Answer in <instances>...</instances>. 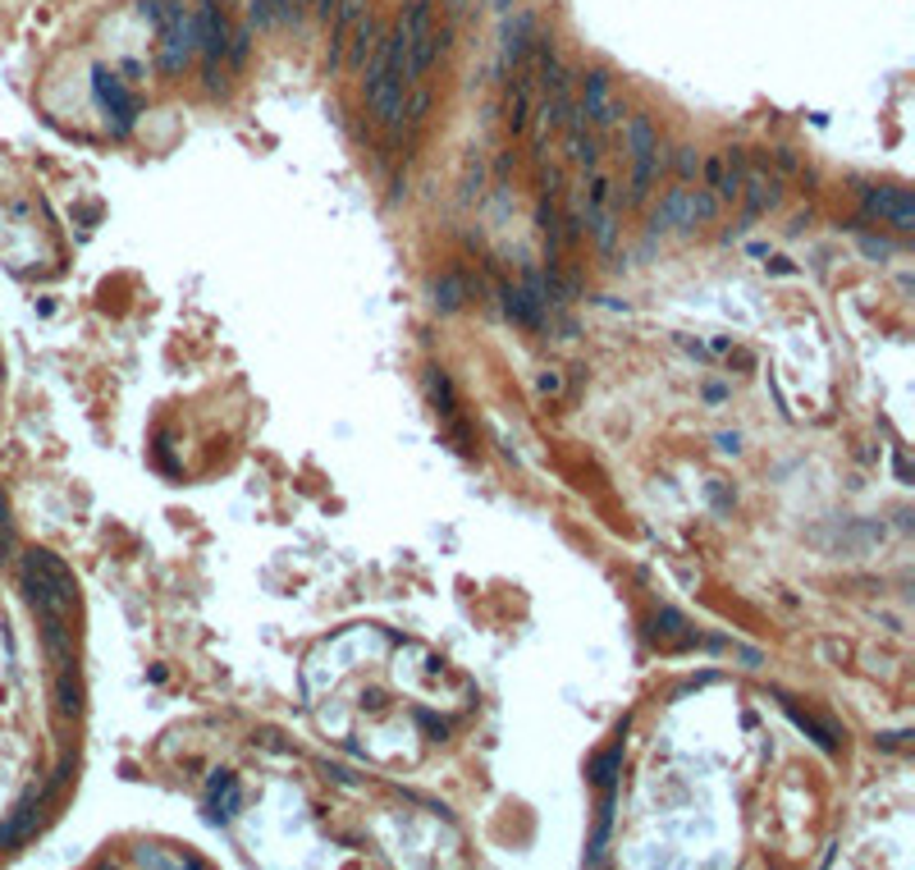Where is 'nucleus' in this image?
<instances>
[{
  "label": "nucleus",
  "instance_id": "obj_1",
  "mask_svg": "<svg viewBox=\"0 0 915 870\" xmlns=\"http://www.w3.org/2000/svg\"><path fill=\"white\" fill-rule=\"evenodd\" d=\"M18 583L33 614L41 618V633H47L51 655L60 660V669H70V618L78 610V583L74 573L64 568L60 554L51 550H28L24 564H18Z\"/></svg>",
  "mask_w": 915,
  "mask_h": 870
},
{
  "label": "nucleus",
  "instance_id": "obj_2",
  "mask_svg": "<svg viewBox=\"0 0 915 870\" xmlns=\"http://www.w3.org/2000/svg\"><path fill=\"white\" fill-rule=\"evenodd\" d=\"M714 211H719V197L705 193V188H668L664 193V203L651 220V230L655 234H687V230H696V225H709Z\"/></svg>",
  "mask_w": 915,
  "mask_h": 870
},
{
  "label": "nucleus",
  "instance_id": "obj_3",
  "mask_svg": "<svg viewBox=\"0 0 915 870\" xmlns=\"http://www.w3.org/2000/svg\"><path fill=\"white\" fill-rule=\"evenodd\" d=\"M367 101L375 115H381V124L404 120V83H398L394 64H390V41H375V56L367 64Z\"/></svg>",
  "mask_w": 915,
  "mask_h": 870
},
{
  "label": "nucleus",
  "instance_id": "obj_4",
  "mask_svg": "<svg viewBox=\"0 0 915 870\" xmlns=\"http://www.w3.org/2000/svg\"><path fill=\"white\" fill-rule=\"evenodd\" d=\"M628 143H632V193L628 203L636 207L645 193H651V180H655V166H659V138H655V124L645 115H632L628 124Z\"/></svg>",
  "mask_w": 915,
  "mask_h": 870
},
{
  "label": "nucleus",
  "instance_id": "obj_5",
  "mask_svg": "<svg viewBox=\"0 0 915 870\" xmlns=\"http://www.w3.org/2000/svg\"><path fill=\"white\" fill-rule=\"evenodd\" d=\"M412 51V78H421L435 64V28H431V0H412V10L398 19Z\"/></svg>",
  "mask_w": 915,
  "mask_h": 870
},
{
  "label": "nucleus",
  "instance_id": "obj_6",
  "mask_svg": "<svg viewBox=\"0 0 915 870\" xmlns=\"http://www.w3.org/2000/svg\"><path fill=\"white\" fill-rule=\"evenodd\" d=\"M92 93H97V101H101V110H106V120H110V133L115 138H124V133L133 128V120H138V101L128 97V87L110 74V70H97L92 74Z\"/></svg>",
  "mask_w": 915,
  "mask_h": 870
},
{
  "label": "nucleus",
  "instance_id": "obj_7",
  "mask_svg": "<svg viewBox=\"0 0 915 870\" xmlns=\"http://www.w3.org/2000/svg\"><path fill=\"white\" fill-rule=\"evenodd\" d=\"M64 774H70V765H64V770H60V774L51 779L47 788H28V793H24V801H18V807L10 811V820L0 824V847H18V843H24V838L33 834V824H37V816H41V807H47V797H51V788L60 784Z\"/></svg>",
  "mask_w": 915,
  "mask_h": 870
},
{
  "label": "nucleus",
  "instance_id": "obj_8",
  "mask_svg": "<svg viewBox=\"0 0 915 870\" xmlns=\"http://www.w3.org/2000/svg\"><path fill=\"white\" fill-rule=\"evenodd\" d=\"M861 203H865V216L883 220V225L902 230V234L915 230V203H911L906 188H865Z\"/></svg>",
  "mask_w": 915,
  "mask_h": 870
},
{
  "label": "nucleus",
  "instance_id": "obj_9",
  "mask_svg": "<svg viewBox=\"0 0 915 870\" xmlns=\"http://www.w3.org/2000/svg\"><path fill=\"white\" fill-rule=\"evenodd\" d=\"M705 180L714 188L719 203H732V197H742V180H746V156L742 151H719L714 161L705 166Z\"/></svg>",
  "mask_w": 915,
  "mask_h": 870
},
{
  "label": "nucleus",
  "instance_id": "obj_10",
  "mask_svg": "<svg viewBox=\"0 0 915 870\" xmlns=\"http://www.w3.org/2000/svg\"><path fill=\"white\" fill-rule=\"evenodd\" d=\"M499 41H504V70H518V64H527V56L535 47V19L531 14H508Z\"/></svg>",
  "mask_w": 915,
  "mask_h": 870
},
{
  "label": "nucleus",
  "instance_id": "obj_11",
  "mask_svg": "<svg viewBox=\"0 0 915 870\" xmlns=\"http://www.w3.org/2000/svg\"><path fill=\"white\" fill-rule=\"evenodd\" d=\"M582 115H586V124H595V128H609L614 120H618V106L609 101V78L605 74H586V93H582Z\"/></svg>",
  "mask_w": 915,
  "mask_h": 870
},
{
  "label": "nucleus",
  "instance_id": "obj_12",
  "mask_svg": "<svg viewBox=\"0 0 915 870\" xmlns=\"http://www.w3.org/2000/svg\"><path fill=\"white\" fill-rule=\"evenodd\" d=\"M742 193H746V216H742V230H746L755 216H765V211L778 203V180H774V174H765V170H751V166H746Z\"/></svg>",
  "mask_w": 915,
  "mask_h": 870
},
{
  "label": "nucleus",
  "instance_id": "obj_13",
  "mask_svg": "<svg viewBox=\"0 0 915 870\" xmlns=\"http://www.w3.org/2000/svg\"><path fill=\"white\" fill-rule=\"evenodd\" d=\"M362 10H367V0H339L334 5V37H330V70H339L344 64V47H348V33H353V24L362 19Z\"/></svg>",
  "mask_w": 915,
  "mask_h": 870
},
{
  "label": "nucleus",
  "instance_id": "obj_14",
  "mask_svg": "<svg viewBox=\"0 0 915 870\" xmlns=\"http://www.w3.org/2000/svg\"><path fill=\"white\" fill-rule=\"evenodd\" d=\"M504 311L518 326H527V330H541L545 326V307L531 298V289L522 284V289H504Z\"/></svg>",
  "mask_w": 915,
  "mask_h": 870
},
{
  "label": "nucleus",
  "instance_id": "obj_15",
  "mask_svg": "<svg viewBox=\"0 0 915 870\" xmlns=\"http://www.w3.org/2000/svg\"><path fill=\"white\" fill-rule=\"evenodd\" d=\"M783 710H788V720H792L801 733H811V738H815V747H824V751H838V728H833V724L815 720L811 710H801L792 697H783Z\"/></svg>",
  "mask_w": 915,
  "mask_h": 870
},
{
  "label": "nucleus",
  "instance_id": "obj_16",
  "mask_svg": "<svg viewBox=\"0 0 915 870\" xmlns=\"http://www.w3.org/2000/svg\"><path fill=\"white\" fill-rule=\"evenodd\" d=\"M531 83H535V78L518 74V78H512V87H508L504 120H508V128H512V133H522V128L531 124Z\"/></svg>",
  "mask_w": 915,
  "mask_h": 870
},
{
  "label": "nucleus",
  "instance_id": "obj_17",
  "mask_svg": "<svg viewBox=\"0 0 915 870\" xmlns=\"http://www.w3.org/2000/svg\"><path fill=\"white\" fill-rule=\"evenodd\" d=\"M426 394H431V404L444 421H454L458 417V394H454V381H449V371H440V367H426Z\"/></svg>",
  "mask_w": 915,
  "mask_h": 870
},
{
  "label": "nucleus",
  "instance_id": "obj_18",
  "mask_svg": "<svg viewBox=\"0 0 915 870\" xmlns=\"http://www.w3.org/2000/svg\"><path fill=\"white\" fill-rule=\"evenodd\" d=\"M238 811V784L234 774H211V816L230 820Z\"/></svg>",
  "mask_w": 915,
  "mask_h": 870
},
{
  "label": "nucleus",
  "instance_id": "obj_19",
  "mask_svg": "<svg viewBox=\"0 0 915 870\" xmlns=\"http://www.w3.org/2000/svg\"><path fill=\"white\" fill-rule=\"evenodd\" d=\"M248 19H252L257 28L288 24V19H294V0H252V5H248Z\"/></svg>",
  "mask_w": 915,
  "mask_h": 870
},
{
  "label": "nucleus",
  "instance_id": "obj_20",
  "mask_svg": "<svg viewBox=\"0 0 915 870\" xmlns=\"http://www.w3.org/2000/svg\"><path fill=\"white\" fill-rule=\"evenodd\" d=\"M618 770H622V743H614L609 751H599L595 756V765H591V779L599 788H614V779H618Z\"/></svg>",
  "mask_w": 915,
  "mask_h": 870
},
{
  "label": "nucleus",
  "instance_id": "obj_21",
  "mask_svg": "<svg viewBox=\"0 0 915 870\" xmlns=\"http://www.w3.org/2000/svg\"><path fill=\"white\" fill-rule=\"evenodd\" d=\"M655 637H664V641H691L687 618H682L678 610H659V614H655Z\"/></svg>",
  "mask_w": 915,
  "mask_h": 870
},
{
  "label": "nucleus",
  "instance_id": "obj_22",
  "mask_svg": "<svg viewBox=\"0 0 915 870\" xmlns=\"http://www.w3.org/2000/svg\"><path fill=\"white\" fill-rule=\"evenodd\" d=\"M371 37H375V24H371V19H357V24H353V70H367Z\"/></svg>",
  "mask_w": 915,
  "mask_h": 870
},
{
  "label": "nucleus",
  "instance_id": "obj_23",
  "mask_svg": "<svg viewBox=\"0 0 915 870\" xmlns=\"http://www.w3.org/2000/svg\"><path fill=\"white\" fill-rule=\"evenodd\" d=\"M431 294H435V307H440V311H458V307H462V280H458V275H444V280L431 289Z\"/></svg>",
  "mask_w": 915,
  "mask_h": 870
},
{
  "label": "nucleus",
  "instance_id": "obj_24",
  "mask_svg": "<svg viewBox=\"0 0 915 870\" xmlns=\"http://www.w3.org/2000/svg\"><path fill=\"white\" fill-rule=\"evenodd\" d=\"M10 537H14V527H10V504H5V495H0V560H5V550H10Z\"/></svg>",
  "mask_w": 915,
  "mask_h": 870
},
{
  "label": "nucleus",
  "instance_id": "obj_25",
  "mask_svg": "<svg viewBox=\"0 0 915 870\" xmlns=\"http://www.w3.org/2000/svg\"><path fill=\"white\" fill-rule=\"evenodd\" d=\"M906 738H911V733H879L875 743H879L883 751H898V747H906Z\"/></svg>",
  "mask_w": 915,
  "mask_h": 870
},
{
  "label": "nucleus",
  "instance_id": "obj_26",
  "mask_svg": "<svg viewBox=\"0 0 915 870\" xmlns=\"http://www.w3.org/2000/svg\"><path fill=\"white\" fill-rule=\"evenodd\" d=\"M334 5H339V0H317V14L321 19H334Z\"/></svg>",
  "mask_w": 915,
  "mask_h": 870
},
{
  "label": "nucleus",
  "instance_id": "obj_27",
  "mask_svg": "<svg viewBox=\"0 0 915 870\" xmlns=\"http://www.w3.org/2000/svg\"><path fill=\"white\" fill-rule=\"evenodd\" d=\"M678 166H682V174H691V170H696V156L682 151V156H678Z\"/></svg>",
  "mask_w": 915,
  "mask_h": 870
},
{
  "label": "nucleus",
  "instance_id": "obj_28",
  "mask_svg": "<svg viewBox=\"0 0 915 870\" xmlns=\"http://www.w3.org/2000/svg\"><path fill=\"white\" fill-rule=\"evenodd\" d=\"M307 5H311V0H294V19H298V14L307 10Z\"/></svg>",
  "mask_w": 915,
  "mask_h": 870
},
{
  "label": "nucleus",
  "instance_id": "obj_29",
  "mask_svg": "<svg viewBox=\"0 0 915 870\" xmlns=\"http://www.w3.org/2000/svg\"><path fill=\"white\" fill-rule=\"evenodd\" d=\"M495 5H499V10H508V5H512V0H495Z\"/></svg>",
  "mask_w": 915,
  "mask_h": 870
}]
</instances>
